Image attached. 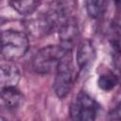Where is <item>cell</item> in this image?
I'll use <instances>...</instances> for the list:
<instances>
[{"mask_svg":"<svg viewBox=\"0 0 121 121\" xmlns=\"http://www.w3.org/2000/svg\"><path fill=\"white\" fill-rule=\"evenodd\" d=\"M60 45L67 51H72L77 39L79 36V29L75 18L70 17L60 25L58 29Z\"/></svg>","mask_w":121,"mask_h":121,"instance_id":"5","label":"cell"},{"mask_svg":"<svg viewBox=\"0 0 121 121\" xmlns=\"http://www.w3.org/2000/svg\"><path fill=\"white\" fill-rule=\"evenodd\" d=\"M76 80L75 68L73 64L72 53L68 52L60 62L53 83L55 94L60 98H64L72 90Z\"/></svg>","mask_w":121,"mask_h":121,"instance_id":"3","label":"cell"},{"mask_svg":"<svg viewBox=\"0 0 121 121\" xmlns=\"http://www.w3.org/2000/svg\"><path fill=\"white\" fill-rule=\"evenodd\" d=\"M0 82L1 89L8 87H16L20 78L21 74L19 68L13 61L5 60L1 63L0 66Z\"/></svg>","mask_w":121,"mask_h":121,"instance_id":"7","label":"cell"},{"mask_svg":"<svg viewBox=\"0 0 121 121\" xmlns=\"http://www.w3.org/2000/svg\"><path fill=\"white\" fill-rule=\"evenodd\" d=\"M110 114L112 119H114L116 121H121V98L112 108Z\"/></svg>","mask_w":121,"mask_h":121,"instance_id":"12","label":"cell"},{"mask_svg":"<svg viewBox=\"0 0 121 121\" xmlns=\"http://www.w3.org/2000/svg\"><path fill=\"white\" fill-rule=\"evenodd\" d=\"M118 83H119V78L112 71H106L102 73L97 79L98 87L105 92L112 91L118 85Z\"/></svg>","mask_w":121,"mask_h":121,"instance_id":"10","label":"cell"},{"mask_svg":"<svg viewBox=\"0 0 121 121\" xmlns=\"http://www.w3.org/2000/svg\"><path fill=\"white\" fill-rule=\"evenodd\" d=\"M29 47L27 35L19 30L5 29L1 33V54L5 60L13 61L22 58Z\"/></svg>","mask_w":121,"mask_h":121,"instance_id":"1","label":"cell"},{"mask_svg":"<svg viewBox=\"0 0 121 121\" xmlns=\"http://www.w3.org/2000/svg\"><path fill=\"white\" fill-rule=\"evenodd\" d=\"M24 101L23 94L16 87H8L1 89V102L8 110L18 109Z\"/></svg>","mask_w":121,"mask_h":121,"instance_id":"8","label":"cell"},{"mask_svg":"<svg viewBox=\"0 0 121 121\" xmlns=\"http://www.w3.org/2000/svg\"><path fill=\"white\" fill-rule=\"evenodd\" d=\"M1 121H6V119H5V118L2 116V117H1Z\"/></svg>","mask_w":121,"mask_h":121,"instance_id":"13","label":"cell"},{"mask_svg":"<svg viewBox=\"0 0 121 121\" xmlns=\"http://www.w3.org/2000/svg\"><path fill=\"white\" fill-rule=\"evenodd\" d=\"M85 4L88 15L95 19L101 17L107 10L108 7V2L101 0H89Z\"/></svg>","mask_w":121,"mask_h":121,"instance_id":"11","label":"cell"},{"mask_svg":"<svg viewBox=\"0 0 121 121\" xmlns=\"http://www.w3.org/2000/svg\"><path fill=\"white\" fill-rule=\"evenodd\" d=\"M9 5L22 15L32 14L41 5L40 1L35 0H22V1H10Z\"/></svg>","mask_w":121,"mask_h":121,"instance_id":"9","label":"cell"},{"mask_svg":"<svg viewBox=\"0 0 121 121\" xmlns=\"http://www.w3.org/2000/svg\"><path fill=\"white\" fill-rule=\"evenodd\" d=\"M95 60V50L89 40L81 41L77 48V63L80 73L87 72Z\"/></svg>","mask_w":121,"mask_h":121,"instance_id":"6","label":"cell"},{"mask_svg":"<svg viewBox=\"0 0 121 121\" xmlns=\"http://www.w3.org/2000/svg\"><path fill=\"white\" fill-rule=\"evenodd\" d=\"M97 103L87 93L79 92L70 107L71 121H95Z\"/></svg>","mask_w":121,"mask_h":121,"instance_id":"4","label":"cell"},{"mask_svg":"<svg viewBox=\"0 0 121 121\" xmlns=\"http://www.w3.org/2000/svg\"><path fill=\"white\" fill-rule=\"evenodd\" d=\"M72 51H67L61 45L49 44L39 49L32 59V69L40 75H46L57 70L64 56Z\"/></svg>","mask_w":121,"mask_h":121,"instance_id":"2","label":"cell"}]
</instances>
